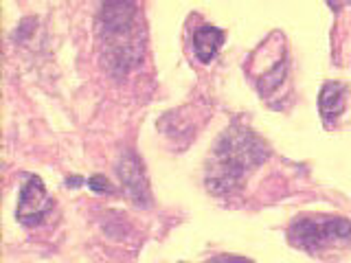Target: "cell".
I'll return each mask as SVG.
<instances>
[{"mask_svg": "<svg viewBox=\"0 0 351 263\" xmlns=\"http://www.w3.org/2000/svg\"><path fill=\"white\" fill-rule=\"evenodd\" d=\"M266 158L263 142L246 127H230L219 136L208 162L206 182L213 191H230L246 178L250 169Z\"/></svg>", "mask_w": 351, "mask_h": 263, "instance_id": "6da1fadb", "label": "cell"}, {"mask_svg": "<svg viewBox=\"0 0 351 263\" xmlns=\"http://www.w3.org/2000/svg\"><path fill=\"white\" fill-rule=\"evenodd\" d=\"M106 58L112 66L128 71L141 55V31L136 22V7L130 3H108L101 14Z\"/></svg>", "mask_w": 351, "mask_h": 263, "instance_id": "7a4b0ae2", "label": "cell"}, {"mask_svg": "<svg viewBox=\"0 0 351 263\" xmlns=\"http://www.w3.org/2000/svg\"><path fill=\"white\" fill-rule=\"evenodd\" d=\"M288 239L294 248L305 252H321L351 239V222L332 215H303L288 228Z\"/></svg>", "mask_w": 351, "mask_h": 263, "instance_id": "3957f363", "label": "cell"}, {"mask_svg": "<svg viewBox=\"0 0 351 263\" xmlns=\"http://www.w3.org/2000/svg\"><path fill=\"white\" fill-rule=\"evenodd\" d=\"M51 208H53V204L49 200L42 180L38 175H29L27 182L22 184V189H20L18 211H16L18 219L25 226H36L51 213Z\"/></svg>", "mask_w": 351, "mask_h": 263, "instance_id": "277c9868", "label": "cell"}, {"mask_svg": "<svg viewBox=\"0 0 351 263\" xmlns=\"http://www.w3.org/2000/svg\"><path fill=\"white\" fill-rule=\"evenodd\" d=\"M347 84L329 82L323 86L321 97H318V108H321V116L327 125H334L338 116L345 112L347 105Z\"/></svg>", "mask_w": 351, "mask_h": 263, "instance_id": "5b68a950", "label": "cell"}, {"mask_svg": "<svg viewBox=\"0 0 351 263\" xmlns=\"http://www.w3.org/2000/svg\"><path fill=\"white\" fill-rule=\"evenodd\" d=\"M224 44V31L211 27V25H202L193 31V51H195V58L200 62H211L219 47Z\"/></svg>", "mask_w": 351, "mask_h": 263, "instance_id": "8992f818", "label": "cell"}, {"mask_svg": "<svg viewBox=\"0 0 351 263\" xmlns=\"http://www.w3.org/2000/svg\"><path fill=\"white\" fill-rule=\"evenodd\" d=\"M121 178H123L128 191L136 197V200H141V193L147 191V184L145 180H143V173H141V167L134 156H130L128 160H123V164H121Z\"/></svg>", "mask_w": 351, "mask_h": 263, "instance_id": "52a82bcc", "label": "cell"}, {"mask_svg": "<svg viewBox=\"0 0 351 263\" xmlns=\"http://www.w3.org/2000/svg\"><path fill=\"white\" fill-rule=\"evenodd\" d=\"M206 263H255V261L244 259V257H235V255H217Z\"/></svg>", "mask_w": 351, "mask_h": 263, "instance_id": "ba28073f", "label": "cell"}]
</instances>
